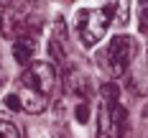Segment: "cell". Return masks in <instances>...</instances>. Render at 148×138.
Returning <instances> with one entry per match:
<instances>
[{"mask_svg": "<svg viewBox=\"0 0 148 138\" xmlns=\"http://www.w3.org/2000/svg\"><path fill=\"white\" fill-rule=\"evenodd\" d=\"M5 107H10V110H15V113H21V102H18V95H8L5 97Z\"/></svg>", "mask_w": 148, "mask_h": 138, "instance_id": "12", "label": "cell"}, {"mask_svg": "<svg viewBox=\"0 0 148 138\" xmlns=\"http://www.w3.org/2000/svg\"><path fill=\"white\" fill-rule=\"evenodd\" d=\"M13 56H15V61H18V64L28 67L31 59H33V38H15Z\"/></svg>", "mask_w": 148, "mask_h": 138, "instance_id": "8", "label": "cell"}, {"mask_svg": "<svg viewBox=\"0 0 148 138\" xmlns=\"http://www.w3.org/2000/svg\"><path fill=\"white\" fill-rule=\"evenodd\" d=\"M66 87H69L72 95H79L82 100L92 97V79H89L84 72H77V69H74L72 74H69V79H66Z\"/></svg>", "mask_w": 148, "mask_h": 138, "instance_id": "7", "label": "cell"}, {"mask_svg": "<svg viewBox=\"0 0 148 138\" xmlns=\"http://www.w3.org/2000/svg\"><path fill=\"white\" fill-rule=\"evenodd\" d=\"M0 138H21V133H18V128L13 123L0 120Z\"/></svg>", "mask_w": 148, "mask_h": 138, "instance_id": "10", "label": "cell"}, {"mask_svg": "<svg viewBox=\"0 0 148 138\" xmlns=\"http://www.w3.org/2000/svg\"><path fill=\"white\" fill-rule=\"evenodd\" d=\"M140 33H146V10H140Z\"/></svg>", "mask_w": 148, "mask_h": 138, "instance_id": "13", "label": "cell"}, {"mask_svg": "<svg viewBox=\"0 0 148 138\" xmlns=\"http://www.w3.org/2000/svg\"><path fill=\"white\" fill-rule=\"evenodd\" d=\"M100 95H102V105H115L120 102V87L115 82H105L100 87Z\"/></svg>", "mask_w": 148, "mask_h": 138, "instance_id": "9", "label": "cell"}, {"mask_svg": "<svg viewBox=\"0 0 148 138\" xmlns=\"http://www.w3.org/2000/svg\"><path fill=\"white\" fill-rule=\"evenodd\" d=\"M123 133H125L123 102L100 105V110H97V138H123Z\"/></svg>", "mask_w": 148, "mask_h": 138, "instance_id": "4", "label": "cell"}, {"mask_svg": "<svg viewBox=\"0 0 148 138\" xmlns=\"http://www.w3.org/2000/svg\"><path fill=\"white\" fill-rule=\"evenodd\" d=\"M115 13H118V3H105L100 8H82L74 18L82 44L84 46L100 44L107 33V26L115 21Z\"/></svg>", "mask_w": 148, "mask_h": 138, "instance_id": "1", "label": "cell"}, {"mask_svg": "<svg viewBox=\"0 0 148 138\" xmlns=\"http://www.w3.org/2000/svg\"><path fill=\"white\" fill-rule=\"evenodd\" d=\"M15 95H18V102H21V113L38 115L49 105V97H41V95H36V92H31V90H21V92H15Z\"/></svg>", "mask_w": 148, "mask_h": 138, "instance_id": "6", "label": "cell"}, {"mask_svg": "<svg viewBox=\"0 0 148 138\" xmlns=\"http://www.w3.org/2000/svg\"><path fill=\"white\" fill-rule=\"evenodd\" d=\"M56 87V67L51 61H31L23 72V90H31L41 97H49Z\"/></svg>", "mask_w": 148, "mask_h": 138, "instance_id": "3", "label": "cell"}, {"mask_svg": "<svg viewBox=\"0 0 148 138\" xmlns=\"http://www.w3.org/2000/svg\"><path fill=\"white\" fill-rule=\"evenodd\" d=\"M66 49H69L66 23H64V18H56L54 21V28H51V36H49V54L56 61H64L66 59Z\"/></svg>", "mask_w": 148, "mask_h": 138, "instance_id": "5", "label": "cell"}, {"mask_svg": "<svg viewBox=\"0 0 148 138\" xmlns=\"http://www.w3.org/2000/svg\"><path fill=\"white\" fill-rule=\"evenodd\" d=\"M135 56V44L130 36H112V41L97 54V64L107 77L118 79L125 74V69L130 67Z\"/></svg>", "mask_w": 148, "mask_h": 138, "instance_id": "2", "label": "cell"}, {"mask_svg": "<svg viewBox=\"0 0 148 138\" xmlns=\"http://www.w3.org/2000/svg\"><path fill=\"white\" fill-rule=\"evenodd\" d=\"M74 118H77V123H84L89 120V107H87V102H79V105L74 107Z\"/></svg>", "mask_w": 148, "mask_h": 138, "instance_id": "11", "label": "cell"}]
</instances>
